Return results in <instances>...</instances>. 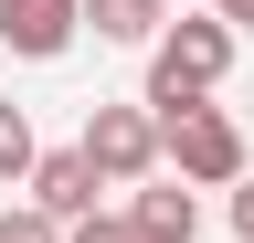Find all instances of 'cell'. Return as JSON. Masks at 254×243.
Segmentation results:
<instances>
[{"mask_svg": "<svg viewBox=\"0 0 254 243\" xmlns=\"http://www.w3.org/2000/svg\"><path fill=\"white\" fill-rule=\"evenodd\" d=\"M74 32H85V0H0V43L21 64H53Z\"/></svg>", "mask_w": 254, "mask_h": 243, "instance_id": "277c9868", "label": "cell"}, {"mask_svg": "<svg viewBox=\"0 0 254 243\" xmlns=\"http://www.w3.org/2000/svg\"><path fill=\"white\" fill-rule=\"evenodd\" d=\"M85 32H95V43H148V53H159L170 0H85Z\"/></svg>", "mask_w": 254, "mask_h": 243, "instance_id": "52a82bcc", "label": "cell"}, {"mask_svg": "<svg viewBox=\"0 0 254 243\" xmlns=\"http://www.w3.org/2000/svg\"><path fill=\"white\" fill-rule=\"evenodd\" d=\"M127 222H138V243H201V201H190V180H148Z\"/></svg>", "mask_w": 254, "mask_h": 243, "instance_id": "8992f818", "label": "cell"}, {"mask_svg": "<svg viewBox=\"0 0 254 243\" xmlns=\"http://www.w3.org/2000/svg\"><path fill=\"white\" fill-rule=\"evenodd\" d=\"M74 243H138V222L127 211H95V222H74Z\"/></svg>", "mask_w": 254, "mask_h": 243, "instance_id": "30bf717a", "label": "cell"}, {"mask_svg": "<svg viewBox=\"0 0 254 243\" xmlns=\"http://www.w3.org/2000/svg\"><path fill=\"white\" fill-rule=\"evenodd\" d=\"M85 159L106 191H148V169L170 159V138H159V106H85Z\"/></svg>", "mask_w": 254, "mask_h": 243, "instance_id": "7a4b0ae2", "label": "cell"}, {"mask_svg": "<svg viewBox=\"0 0 254 243\" xmlns=\"http://www.w3.org/2000/svg\"><path fill=\"white\" fill-rule=\"evenodd\" d=\"M95 159L85 148H43V169H32V211H53V222H95Z\"/></svg>", "mask_w": 254, "mask_h": 243, "instance_id": "5b68a950", "label": "cell"}, {"mask_svg": "<svg viewBox=\"0 0 254 243\" xmlns=\"http://www.w3.org/2000/svg\"><path fill=\"white\" fill-rule=\"evenodd\" d=\"M201 11H212V21H233V32H244V21H254V0H201Z\"/></svg>", "mask_w": 254, "mask_h": 243, "instance_id": "7c38bea8", "label": "cell"}, {"mask_svg": "<svg viewBox=\"0 0 254 243\" xmlns=\"http://www.w3.org/2000/svg\"><path fill=\"white\" fill-rule=\"evenodd\" d=\"M32 169H43V148H32V116H21V106H0V180H21V191H32Z\"/></svg>", "mask_w": 254, "mask_h": 243, "instance_id": "ba28073f", "label": "cell"}, {"mask_svg": "<svg viewBox=\"0 0 254 243\" xmlns=\"http://www.w3.org/2000/svg\"><path fill=\"white\" fill-rule=\"evenodd\" d=\"M233 74V21H170L159 32V53H148V106L159 116H180V106H212V85Z\"/></svg>", "mask_w": 254, "mask_h": 243, "instance_id": "6da1fadb", "label": "cell"}, {"mask_svg": "<svg viewBox=\"0 0 254 243\" xmlns=\"http://www.w3.org/2000/svg\"><path fill=\"white\" fill-rule=\"evenodd\" d=\"M159 138H170V169L190 180V191H233L244 180V127L222 106H180V116H159Z\"/></svg>", "mask_w": 254, "mask_h": 243, "instance_id": "3957f363", "label": "cell"}, {"mask_svg": "<svg viewBox=\"0 0 254 243\" xmlns=\"http://www.w3.org/2000/svg\"><path fill=\"white\" fill-rule=\"evenodd\" d=\"M233 233L254 243V180H233Z\"/></svg>", "mask_w": 254, "mask_h": 243, "instance_id": "8fae6325", "label": "cell"}, {"mask_svg": "<svg viewBox=\"0 0 254 243\" xmlns=\"http://www.w3.org/2000/svg\"><path fill=\"white\" fill-rule=\"evenodd\" d=\"M0 243H74V222H53V211H0Z\"/></svg>", "mask_w": 254, "mask_h": 243, "instance_id": "9c48e42d", "label": "cell"}]
</instances>
